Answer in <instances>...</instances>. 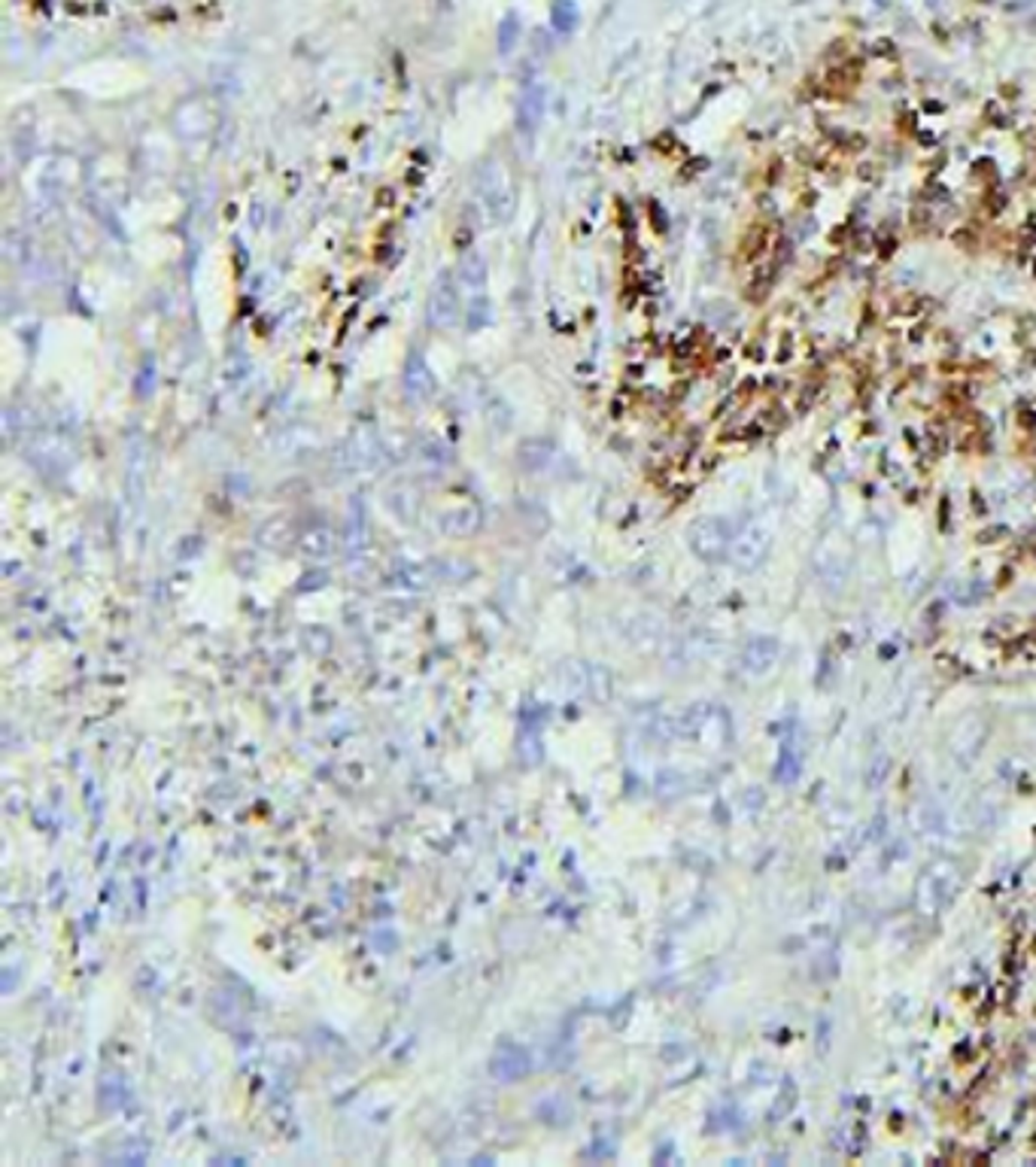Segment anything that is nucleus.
Wrapping results in <instances>:
<instances>
[{"label":"nucleus","mask_w":1036,"mask_h":1167,"mask_svg":"<svg viewBox=\"0 0 1036 1167\" xmlns=\"http://www.w3.org/2000/svg\"><path fill=\"white\" fill-rule=\"evenodd\" d=\"M957 888H960V869H957V863L949 860V858L933 860V863L924 869V873H921L918 888H915L918 909L924 912V915H939L946 906H952V900H955V894H957Z\"/></svg>","instance_id":"f257e3e1"},{"label":"nucleus","mask_w":1036,"mask_h":1167,"mask_svg":"<svg viewBox=\"0 0 1036 1167\" xmlns=\"http://www.w3.org/2000/svg\"><path fill=\"white\" fill-rule=\"evenodd\" d=\"M459 289H463V283H456V277L450 271H444L441 277L435 280V289L429 295V323L432 326L447 329V326L456 323V316H459Z\"/></svg>","instance_id":"f03ea898"},{"label":"nucleus","mask_w":1036,"mask_h":1167,"mask_svg":"<svg viewBox=\"0 0 1036 1167\" xmlns=\"http://www.w3.org/2000/svg\"><path fill=\"white\" fill-rule=\"evenodd\" d=\"M987 739V724L982 715H963L949 736V748L960 763H973Z\"/></svg>","instance_id":"7ed1b4c3"},{"label":"nucleus","mask_w":1036,"mask_h":1167,"mask_svg":"<svg viewBox=\"0 0 1036 1167\" xmlns=\"http://www.w3.org/2000/svg\"><path fill=\"white\" fill-rule=\"evenodd\" d=\"M477 182H480V192H483V201H487V208H490L499 219L508 216V213L514 211V189H511V182H508V174L502 171V165L490 162L487 168L480 171Z\"/></svg>","instance_id":"20e7f679"},{"label":"nucleus","mask_w":1036,"mask_h":1167,"mask_svg":"<svg viewBox=\"0 0 1036 1167\" xmlns=\"http://www.w3.org/2000/svg\"><path fill=\"white\" fill-rule=\"evenodd\" d=\"M769 551V533L763 523H751L732 544V560L739 568H757Z\"/></svg>","instance_id":"39448f33"},{"label":"nucleus","mask_w":1036,"mask_h":1167,"mask_svg":"<svg viewBox=\"0 0 1036 1167\" xmlns=\"http://www.w3.org/2000/svg\"><path fill=\"white\" fill-rule=\"evenodd\" d=\"M694 547L696 554L705 560H715L724 557L727 547H729V535H727V526L718 520H699L694 526Z\"/></svg>","instance_id":"423d86ee"},{"label":"nucleus","mask_w":1036,"mask_h":1167,"mask_svg":"<svg viewBox=\"0 0 1036 1167\" xmlns=\"http://www.w3.org/2000/svg\"><path fill=\"white\" fill-rule=\"evenodd\" d=\"M405 386H407V396H410L413 402H426V399H432V393H435L432 369H429L426 359H423L420 353L410 356V362H407V369H405Z\"/></svg>","instance_id":"0eeeda50"},{"label":"nucleus","mask_w":1036,"mask_h":1167,"mask_svg":"<svg viewBox=\"0 0 1036 1167\" xmlns=\"http://www.w3.org/2000/svg\"><path fill=\"white\" fill-rule=\"evenodd\" d=\"M775 660H778V642H775V638L760 635V638H754V642L745 648L742 666H745L751 675H766V672L775 666Z\"/></svg>","instance_id":"6e6552de"},{"label":"nucleus","mask_w":1036,"mask_h":1167,"mask_svg":"<svg viewBox=\"0 0 1036 1167\" xmlns=\"http://www.w3.org/2000/svg\"><path fill=\"white\" fill-rule=\"evenodd\" d=\"M459 283H463L466 289H471L474 299H477V295H483V289H487V262H483V256L469 253L463 259V265H459Z\"/></svg>","instance_id":"1a4fd4ad"},{"label":"nucleus","mask_w":1036,"mask_h":1167,"mask_svg":"<svg viewBox=\"0 0 1036 1167\" xmlns=\"http://www.w3.org/2000/svg\"><path fill=\"white\" fill-rule=\"evenodd\" d=\"M793 1107H796V1088H793V1083H785V1086H781V1091H778V1101L772 1104V1118H775V1122H781V1118H785Z\"/></svg>","instance_id":"9d476101"}]
</instances>
